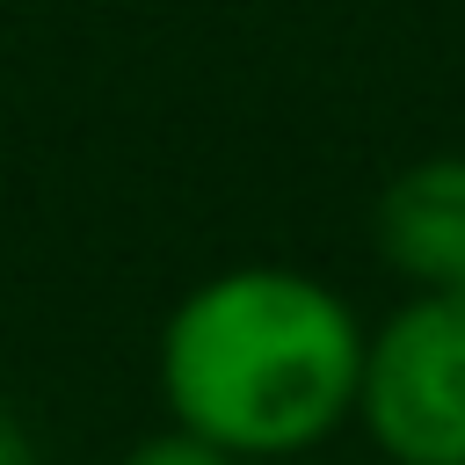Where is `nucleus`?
<instances>
[{"instance_id": "f257e3e1", "label": "nucleus", "mask_w": 465, "mask_h": 465, "mask_svg": "<svg viewBox=\"0 0 465 465\" xmlns=\"http://www.w3.org/2000/svg\"><path fill=\"white\" fill-rule=\"evenodd\" d=\"M356 305L283 262H240L182 291L160 327V400L174 429L232 450L240 465L298 458L356 421L363 378Z\"/></svg>"}, {"instance_id": "f03ea898", "label": "nucleus", "mask_w": 465, "mask_h": 465, "mask_svg": "<svg viewBox=\"0 0 465 465\" xmlns=\"http://www.w3.org/2000/svg\"><path fill=\"white\" fill-rule=\"evenodd\" d=\"M356 421L385 465H465V291H414L363 334Z\"/></svg>"}, {"instance_id": "7ed1b4c3", "label": "nucleus", "mask_w": 465, "mask_h": 465, "mask_svg": "<svg viewBox=\"0 0 465 465\" xmlns=\"http://www.w3.org/2000/svg\"><path fill=\"white\" fill-rule=\"evenodd\" d=\"M371 240L414 291H465V153H429L378 189Z\"/></svg>"}, {"instance_id": "20e7f679", "label": "nucleus", "mask_w": 465, "mask_h": 465, "mask_svg": "<svg viewBox=\"0 0 465 465\" xmlns=\"http://www.w3.org/2000/svg\"><path fill=\"white\" fill-rule=\"evenodd\" d=\"M116 465H240V458H232V450H218V443H203L196 429H174V421H167L160 436H138Z\"/></svg>"}, {"instance_id": "39448f33", "label": "nucleus", "mask_w": 465, "mask_h": 465, "mask_svg": "<svg viewBox=\"0 0 465 465\" xmlns=\"http://www.w3.org/2000/svg\"><path fill=\"white\" fill-rule=\"evenodd\" d=\"M0 465H36V443H29V429L0 407Z\"/></svg>"}]
</instances>
